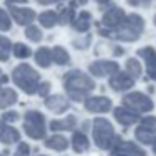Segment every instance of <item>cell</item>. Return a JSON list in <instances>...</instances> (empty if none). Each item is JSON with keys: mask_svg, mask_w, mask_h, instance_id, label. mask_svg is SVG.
Returning a JSON list of instances; mask_svg holds the SVG:
<instances>
[{"mask_svg": "<svg viewBox=\"0 0 156 156\" xmlns=\"http://www.w3.org/2000/svg\"><path fill=\"white\" fill-rule=\"evenodd\" d=\"M64 89L72 101H86L94 89V79L89 77L86 72L74 69L64 76Z\"/></svg>", "mask_w": 156, "mask_h": 156, "instance_id": "obj_1", "label": "cell"}, {"mask_svg": "<svg viewBox=\"0 0 156 156\" xmlns=\"http://www.w3.org/2000/svg\"><path fill=\"white\" fill-rule=\"evenodd\" d=\"M143 30H144L143 17L138 14H131V15H126L124 20L114 30H99V34L106 35V37H114L118 41L133 42V41H138L139 35L143 34Z\"/></svg>", "mask_w": 156, "mask_h": 156, "instance_id": "obj_2", "label": "cell"}, {"mask_svg": "<svg viewBox=\"0 0 156 156\" xmlns=\"http://www.w3.org/2000/svg\"><path fill=\"white\" fill-rule=\"evenodd\" d=\"M12 79L14 82L17 84V87H20L25 94L32 96L37 92L39 89V84H41V76L39 72L35 71L34 67H30L29 64H20L14 69L12 72Z\"/></svg>", "mask_w": 156, "mask_h": 156, "instance_id": "obj_3", "label": "cell"}, {"mask_svg": "<svg viewBox=\"0 0 156 156\" xmlns=\"http://www.w3.org/2000/svg\"><path fill=\"white\" fill-rule=\"evenodd\" d=\"M92 138L98 148L101 149H112L114 144L118 143L116 133L112 124L104 118H96L92 122Z\"/></svg>", "mask_w": 156, "mask_h": 156, "instance_id": "obj_4", "label": "cell"}, {"mask_svg": "<svg viewBox=\"0 0 156 156\" xmlns=\"http://www.w3.org/2000/svg\"><path fill=\"white\" fill-rule=\"evenodd\" d=\"M24 131L32 139L45 138V118L39 111H27L24 116Z\"/></svg>", "mask_w": 156, "mask_h": 156, "instance_id": "obj_5", "label": "cell"}, {"mask_svg": "<svg viewBox=\"0 0 156 156\" xmlns=\"http://www.w3.org/2000/svg\"><path fill=\"white\" fill-rule=\"evenodd\" d=\"M122 102H124V108L134 112H149L154 108L153 101L143 92H129L122 98Z\"/></svg>", "mask_w": 156, "mask_h": 156, "instance_id": "obj_6", "label": "cell"}, {"mask_svg": "<svg viewBox=\"0 0 156 156\" xmlns=\"http://www.w3.org/2000/svg\"><path fill=\"white\" fill-rule=\"evenodd\" d=\"M111 156H146L144 149L139 148L136 143L133 141H119L114 144L112 148V154Z\"/></svg>", "mask_w": 156, "mask_h": 156, "instance_id": "obj_7", "label": "cell"}, {"mask_svg": "<svg viewBox=\"0 0 156 156\" xmlns=\"http://www.w3.org/2000/svg\"><path fill=\"white\" fill-rule=\"evenodd\" d=\"M89 72L96 77H106V76H114L119 72V66L112 61H96L89 66Z\"/></svg>", "mask_w": 156, "mask_h": 156, "instance_id": "obj_8", "label": "cell"}, {"mask_svg": "<svg viewBox=\"0 0 156 156\" xmlns=\"http://www.w3.org/2000/svg\"><path fill=\"white\" fill-rule=\"evenodd\" d=\"M111 108V99L104 98V96H94V98L86 99V109L89 112H108Z\"/></svg>", "mask_w": 156, "mask_h": 156, "instance_id": "obj_9", "label": "cell"}, {"mask_svg": "<svg viewBox=\"0 0 156 156\" xmlns=\"http://www.w3.org/2000/svg\"><path fill=\"white\" fill-rule=\"evenodd\" d=\"M124 17H126V14H124V10H122V9L111 7L104 14V17H102V24L108 27V30H114V29L118 27L122 20H124Z\"/></svg>", "mask_w": 156, "mask_h": 156, "instance_id": "obj_10", "label": "cell"}, {"mask_svg": "<svg viewBox=\"0 0 156 156\" xmlns=\"http://www.w3.org/2000/svg\"><path fill=\"white\" fill-rule=\"evenodd\" d=\"M138 55L144 59L146 62V71H148V76L151 79L156 81V51L153 47H143L138 51Z\"/></svg>", "mask_w": 156, "mask_h": 156, "instance_id": "obj_11", "label": "cell"}, {"mask_svg": "<svg viewBox=\"0 0 156 156\" xmlns=\"http://www.w3.org/2000/svg\"><path fill=\"white\" fill-rule=\"evenodd\" d=\"M109 86H111L114 91H126V89H131L134 86V79L128 74V72H116L114 76H111L109 79Z\"/></svg>", "mask_w": 156, "mask_h": 156, "instance_id": "obj_12", "label": "cell"}, {"mask_svg": "<svg viewBox=\"0 0 156 156\" xmlns=\"http://www.w3.org/2000/svg\"><path fill=\"white\" fill-rule=\"evenodd\" d=\"M44 104H45V108H47L49 111H52L54 114H62V112H66L69 109L67 99H66L64 96H61V94L47 96Z\"/></svg>", "mask_w": 156, "mask_h": 156, "instance_id": "obj_13", "label": "cell"}, {"mask_svg": "<svg viewBox=\"0 0 156 156\" xmlns=\"http://www.w3.org/2000/svg\"><path fill=\"white\" fill-rule=\"evenodd\" d=\"M10 14L19 25H30V22L35 19V12L32 9H25V7L10 5Z\"/></svg>", "mask_w": 156, "mask_h": 156, "instance_id": "obj_14", "label": "cell"}, {"mask_svg": "<svg viewBox=\"0 0 156 156\" xmlns=\"http://www.w3.org/2000/svg\"><path fill=\"white\" fill-rule=\"evenodd\" d=\"M114 119L122 126H131V124L139 121V116H138V112H134V111H131V109L122 106V108L114 109Z\"/></svg>", "mask_w": 156, "mask_h": 156, "instance_id": "obj_15", "label": "cell"}, {"mask_svg": "<svg viewBox=\"0 0 156 156\" xmlns=\"http://www.w3.org/2000/svg\"><path fill=\"white\" fill-rule=\"evenodd\" d=\"M0 141L5 144H12V143H19L20 141V133L15 128H12L10 124L4 122L0 119Z\"/></svg>", "mask_w": 156, "mask_h": 156, "instance_id": "obj_16", "label": "cell"}, {"mask_svg": "<svg viewBox=\"0 0 156 156\" xmlns=\"http://www.w3.org/2000/svg\"><path fill=\"white\" fill-rule=\"evenodd\" d=\"M76 122V116H67L64 119H55V121L51 122V129L52 131H67V129H74Z\"/></svg>", "mask_w": 156, "mask_h": 156, "instance_id": "obj_17", "label": "cell"}, {"mask_svg": "<svg viewBox=\"0 0 156 156\" xmlns=\"http://www.w3.org/2000/svg\"><path fill=\"white\" fill-rule=\"evenodd\" d=\"M72 148H74L76 153H84L89 149V139L84 133L77 131L72 134Z\"/></svg>", "mask_w": 156, "mask_h": 156, "instance_id": "obj_18", "label": "cell"}, {"mask_svg": "<svg viewBox=\"0 0 156 156\" xmlns=\"http://www.w3.org/2000/svg\"><path fill=\"white\" fill-rule=\"evenodd\" d=\"M15 102H17V92L14 89H0V109H5Z\"/></svg>", "mask_w": 156, "mask_h": 156, "instance_id": "obj_19", "label": "cell"}, {"mask_svg": "<svg viewBox=\"0 0 156 156\" xmlns=\"http://www.w3.org/2000/svg\"><path fill=\"white\" fill-rule=\"evenodd\" d=\"M67 144H69L67 139L61 134H54V136L45 139V146H47L49 149H54V151H64V149L67 148Z\"/></svg>", "mask_w": 156, "mask_h": 156, "instance_id": "obj_20", "label": "cell"}, {"mask_svg": "<svg viewBox=\"0 0 156 156\" xmlns=\"http://www.w3.org/2000/svg\"><path fill=\"white\" fill-rule=\"evenodd\" d=\"M72 25L77 32H87L91 27V14L89 12H81L77 15V19L72 20Z\"/></svg>", "mask_w": 156, "mask_h": 156, "instance_id": "obj_21", "label": "cell"}, {"mask_svg": "<svg viewBox=\"0 0 156 156\" xmlns=\"http://www.w3.org/2000/svg\"><path fill=\"white\" fill-rule=\"evenodd\" d=\"M35 62H37L41 67L47 69L52 62V55H51V49L49 47H41L35 52Z\"/></svg>", "mask_w": 156, "mask_h": 156, "instance_id": "obj_22", "label": "cell"}, {"mask_svg": "<svg viewBox=\"0 0 156 156\" xmlns=\"http://www.w3.org/2000/svg\"><path fill=\"white\" fill-rule=\"evenodd\" d=\"M39 22H41L42 27L45 29H52L55 24H59V15L52 10H47V12H42L39 15Z\"/></svg>", "mask_w": 156, "mask_h": 156, "instance_id": "obj_23", "label": "cell"}, {"mask_svg": "<svg viewBox=\"0 0 156 156\" xmlns=\"http://www.w3.org/2000/svg\"><path fill=\"white\" fill-rule=\"evenodd\" d=\"M51 55H52V61H54L55 64H59V66H64V64H67V62L71 61L67 51H66L64 47H61V45H55V47L51 51Z\"/></svg>", "mask_w": 156, "mask_h": 156, "instance_id": "obj_24", "label": "cell"}, {"mask_svg": "<svg viewBox=\"0 0 156 156\" xmlns=\"http://www.w3.org/2000/svg\"><path fill=\"white\" fill-rule=\"evenodd\" d=\"M136 139L139 143H144V144H154L156 143V133H151L148 129H143L141 126H138L136 129Z\"/></svg>", "mask_w": 156, "mask_h": 156, "instance_id": "obj_25", "label": "cell"}, {"mask_svg": "<svg viewBox=\"0 0 156 156\" xmlns=\"http://www.w3.org/2000/svg\"><path fill=\"white\" fill-rule=\"evenodd\" d=\"M126 72H128L133 79H136V77L141 76V66H139V62L136 61L134 57H131V59L126 61Z\"/></svg>", "mask_w": 156, "mask_h": 156, "instance_id": "obj_26", "label": "cell"}, {"mask_svg": "<svg viewBox=\"0 0 156 156\" xmlns=\"http://www.w3.org/2000/svg\"><path fill=\"white\" fill-rule=\"evenodd\" d=\"M12 51V44L7 37H2L0 35V61H9V55Z\"/></svg>", "mask_w": 156, "mask_h": 156, "instance_id": "obj_27", "label": "cell"}, {"mask_svg": "<svg viewBox=\"0 0 156 156\" xmlns=\"http://www.w3.org/2000/svg\"><path fill=\"white\" fill-rule=\"evenodd\" d=\"M12 51H14V55L17 59H27L32 55V51L27 47L25 44H20V42H17V44H14V47H12Z\"/></svg>", "mask_w": 156, "mask_h": 156, "instance_id": "obj_28", "label": "cell"}, {"mask_svg": "<svg viewBox=\"0 0 156 156\" xmlns=\"http://www.w3.org/2000/svg\"><path fill=\"white\" fill-rule=\"evenodd\" d=\"M25 37L30 42H35V44H37L42 39V32H41V29L35 27V25H27V27H25Z\"/></svg>", "mask_w": 156, "mask_h": 156, "instance_id": "obj_29", "label": "cell"}, {"mask_svg": "<svg viewBox=\"0 0 156 156\" xmlns=\"http://www.w3.org/2000/svg\"><path fill=\"white\" fill-rule=\"evenodd\" d=\"M74 20V7H67L64 9V10L61 12V15H59V24H71V22Z\"/></svg>", "mask_w": 156, "mask_h": 156, "instance_id": "obj_30", "label": "cell"}, {"mask_svg": "<svg viewBox=\"0 0 156 156\" xmlns=\"http://www.w3.org/2000/svg\"><path fill=\"white\" fill-rule=\"evenodd\" d=\"M10 27H12V22H10L9 14L4 10V9H0V30L7 32V30H10Z\"/></svg>", "mask_w": 156, "mask_h": 156, "instance_id": "obj_31", "label": "cell"}, {"mask_svg": "<svg viewBox=\"0 0 156 156\" xmlns=\"http://www.w3.org/2000/svg\"><path fill=\"white\" fill-rule=\"evenodd\" d=\"M141 126L143 129H148L151 133H156V118L154 116H146V118L141 119Z\"/></svg>", "mask_w": 156, "mask_h": 156, "instance_id": "obj_32", "label": "cell"}, {"mask_svg": "<svg viewBox=\"0 0 156 156\" xmlns=\"http://www.w3.org/2000/svg\"><path fill=\"white\" fill-rule=\"evenodd\" d=\"M29 153H30V148H29L27 143H19L17 151H15L14 156H29Z\"/></svg>", "mask_w": 156, "mask_h": 156, "instance_id": "obj_33", "label": "cell"}, {"mask_svg": "<svg viewBox=\"0 0 156 156\" xmlns=\"http://www.w3.org/2000/svg\"><path fill=\"white\" fill-rule=\"evenodd\" d=\"M0 119L9 124V122H15V121H17V119H19V114H17L15 111H9V112H5V114L2 116Z\"/></svg>", "mask_w": 156, "mask_h": 156, "instance_id": "obj_34", "label": "cell"}, {"mask_svg": "<svg viewBox=\"0 0 156 156\" xmlns=\"http://www.w3.org/2000/svg\"><path fill=\"white\" fill-rule=\"evenodd\" d=\"M49 89H51V82H41L39 84V89H37V92L42 96V98H47V94H49Z\"/></svg>", "mask_w": 156, "mask_h": 156, "instance_id": "obj_35", "label": "cell"}, {"mask_svg": "<svg viewBox=\"0 0 156 156\" xmlns=\"http://www.w3.org/2000/svg\"><path fill=\"white\" fill-rule=\"evenodd\" d=\"M37 4H41V5H51V4H54V2H61V0H35Z\"/></svg>", "mask_w": 156, "mask_h": 156, "instance_id": "obj_36", "label": "cell"}, {"mask_svg": "<svg viewBox=\"0 0 156 156\" xmlns=\"http://www.w3.org/2000/svg\"><path fill=\"white\" fill-rule=\"evenodd\" d=\"M27 0H7L9 5H15V4H25Z\"/></svg>", "mask_w": 156, "mask_h": 156, "instance_id": "obj_37", "label": "cell"}, {"mask_svg": "<svg viewBox=\"0 0 156 156\" xmlns=\"http://www.w3.org/2000/svg\"><path fill=\"white\" fill-rule=\"evenodd\" d=\"M138 4H149V0H136Z\"/></svg>", "mask_w": 156, "mask_h": 156, "instance_id": "obj_38", "label": "cell"}, {"mask_svg": "<svg viewBox=\"0 0 156 156\" xmlns=\"http://www.w3.org/2000/svg\"><path fill=\"white\" fill-rule=\"evenodd\" d=\"M9 81V77H5V76H4V77H0V84H2V82H7Z\"/></svg>", "mask_w": 156, "mask_h": 156, "instance_id": "obj_39", "label": "cell"}, {"mask_svg": "<svg viewBox=\"0 0 156 156\" xmlns=\"http://www.w3.org/2000/svg\"><path fill=\"white\" fill-rule=\"evenodd\" d=\"M77 2H79V4H82V5H84V4H87V0H77Z\"/></svg>", "mask_w": 156, "mask_h": 156, "instance_id": "obj_40", "label": "cell"}, {"mask_svg": "<svg viewBox=\"0 0 156 156\" xmlns=\"http://www.w3.org/2000/svg\"><path fill=\"white\" fill-rule=\"evenodd\" d=\"M96 2H99V4H106V2H109V0H96Z\"/></svg>", "mask_w": 156, "mask_h": 156, "instance_id": "obj_41", "label": "cell"}, {"mask_svg": "<svg viewBox=\"0 0 156 156\" xmlns=\"http://www.w3.org/2000/svg\"><path fill=\"white\" fill-rule=\"evenodd\" d=\"M153 149H154V154H156V143H154V146H153Z\"/></svg>", "mask_w": 156, "mask_h": 156, "instance_id": "obj_42", "label": "cell"}, {"mask_svg": "<svg viewBox=\"0 0 156 156\" xmlns=\"http://www.w3.org/2000/svg\"><path fill=\"white\" fill-rule=\"evenodd\" d=\"M154 25H156V15H154Z\"/></svg>", "mask_w": 156, "mask_h": 156, "instance_id": "obj_43", "label": "cell"}, {"mask_svg": "<svg viewBox=\"0 0 156 156\" xmlns=\"http://www.w3.org/2000/svg\"><path fill=\"white\" fill-rule=\"evenodd\" d=\"M41 156H45V154H41Z\"/></svg>", "mask_w": 156, "mask_h": 156, "instance_id": "obj_44", "label": "cell"}, {"mask_svg": "<svg viewBox=\"0 0 156 156\" xmlns=\"http://www.w3.org/2000/svg\"><path fill=\"white\" fill-rule=\"evenodd\" d=\"M0 156H2V154H0Z\"/></svg>", "mask_w": 156, "mask_h": 156, "instance_id": "obj_45", "label": "cell"}]
</instances>
